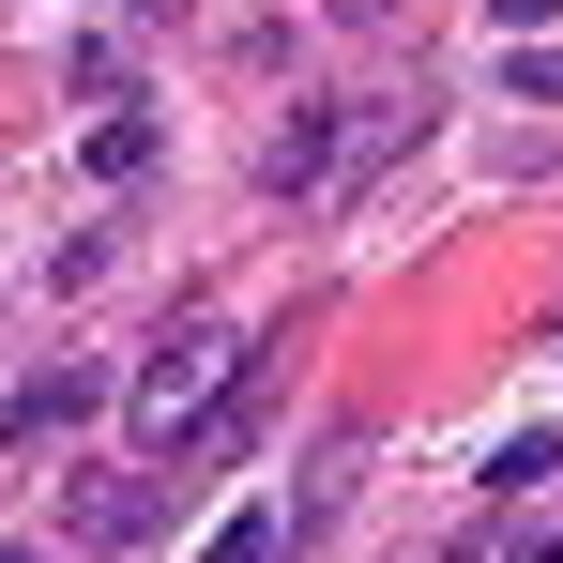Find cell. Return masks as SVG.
<instances>
[{
    "instance_id": "cell-7",
    "label": "cell",
    "mask_w": 563,
    "mask_h": 563,
    "mask_svg": "<svg viewBox=\"0 0 563 563\" xmlns=\"http://www.w3.org/2000/svg\"><path fill=\"white\" fill-rule=\"evenodd\" d=\"M518 107H563V46H518Z\"/></svg>"
},
{
    "instance_id": "cell-4",
    "label": "cell",
    "mask_w": 563,
    "mask_h": 563,
    "mask_svg": "<svg viewBox=\"0 0 563 563\" xmlns=\"http://www.w3.org/2000/svg\"><path fill=\"white\" fill-rule=\"evenodd\" d=\"M153 168V107H107L92 122V184H137Z\"/></svg>"
},
{
    "instance_id": "cell-5",
    "label": "cell",
    "mask_w": 563,
    "mask_h": 563,
    "mask_svg": "<svg viewBox=\"0 0 563 563\" xmlns=\"http://www.w3.org/2000/svg\"><path fill=\"white\" fill-rule=\"evenodd\" d=\"M137 518H153L137 472H92V487H77V533H137Z\"/></svg>"
},
{
    "instance_id": "cell-8",
    "label": "cell",
    "mask_w": 563,
    "mask_h": 563,
    "mask_svg": "<svg viewBox=\"0 0 563 563\" xmlns=\"http://www.w3.org/2000/svg\"><path fill=\"white\" fill-rule=\"evenodd\" d=\"M487 15H503L518 46H533V31H563V0H487Z\"/></svg>"
},
{
    "instance_id": "cell-3",
    "label": "cell",
    "mask_w": 563,
    "mask_h": 563,
    "mask_svg": "<svg viewBox=\"0 0 563 563\" xmlns=\"http://www.w3.org/2000/svg\"><path fill=\"white\" fill-rule=\"evenodd\" d=\"M92 396H107L92 366H46L31 396H15V411H0V427H15V442H46V427H92Z\"/></svg>"
},
{
    "instance_id": "cell-1",
    "label": "cell",
    "mask_w": 563,
    "mask_h": 563,
    "mask_svg": "<svg viewBox=\"0 0 563 563\" xmlns=\"http://www.w3.org/2000/svg\"><path fill=\"white\" fill-rule=\"evenodd\" d=\"M244 366H260V351H244L229 320H184V335L137 366V427H153V442H184V427H198V411H213V396H229Z\"/></svg>"
},
{
    "instance_id": "cell-9",
    "label": "cell",
    "mask_w": 563,
    "mask_h": 563,
    "mask_svg": "<svg viewBox=\"0 0 563 563\" xmlns=\"http://www.w3.org/2000/svg\"><path fill=\"white\" fill-rule=\"evenodd\" d=\"M0 563H31V549H0Z\"/></svg>"
},
{
    "instance_id": "cell-2",
    "label": "cell",
    "mask_w": 563,
    "mask_h": 563,
    "mask_svg": "<svg viewBox=\"0 0 563 563\" xmlns=\"http://www.w3.org/2000/svg\"><path fill=\"white\" fill-rule=\"evenodd\" d=\"M335 153H351V107H289L260 168H275V198H305V184H335Z\"/></svg>"
},
{
    "instance_id": "cell-6",
    "label": "cell",
    "mask_w": 563,
    "mask_h": 563,
    "mask_svg": "<svg viewBox=\"0 0 563 563\" xmlns=\"http://www.w3.org/2000/svg\"><path fill=\"white\" fill-rule=\"evenodd\" d=\"M198 563H275V518H229V533H213Z\"/></svg>"
}]
</instances>
